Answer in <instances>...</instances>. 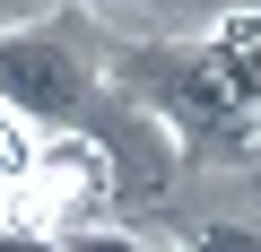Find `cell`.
I'll list each match as a JSON object with an SVG mask.
<instances>
[{"label": "cell", "instance_id": "1", "mask_svg": "<svg viewBox=\"0 0 261 252\" xmlns=\"http://www.w3.org/2000/svg\"><path fill=\"white\" fill-rule=\"evenodd\" d=\"M252 26L235 35H200V44H157L130 61V87L157 122L200 148V157H235V165H261V61L244 52Z\"/></svg>", "mask_w": 261, "mask_h": 252}, {"label": "cell", "instance_id": "2", "mask_svg": "<svg viewBox=\"0 0 261 252\" xmlns=\"http://www.w3.org/2000/svg\"><path fill=\"white\" fill-rule=\"evenodd\" d=\"M87 61L61 26H0V104L27 113L35 131H79L87 122Z\"/></svg>", "mask_w": 261, "mask_h": 252}, {"label": "cell", "instance_id": "3", "mask_svg": "<svg viewBox=\"0 0 261 252\" xmlns=\"http://www.w3.org/2000/svg\"><path fill=\"white\" fill-rule=\"evenodd\" d=\"M44 209H96L113 191V165H105V139H79V131H53L44 139V165L27 183Z\"/></svg>", "mask_w": 261, "mask_h": 252}, {"label": "cell", "instance_id": "4", "mask_svg": "<svg viewBox=\"0 0 261 252\" xmlns=\"http://www.w3.org/2000/svg\"><path fill=\"white\" fill-rule=\"evenodd\" d=\"M44 139H53V131H35L27 113H9V104H0V191H9V183L27 191V183H35V165H44Z\"/></svg>", "mask_w": 261, "mask_h": 252}, {"label": "cell", "instance_id": "5", "mask_svg": "<svg viewBox=\"0 0 261 252\" xmlns=\"http://www.w3.org/2000/svg\"><path fill=\"white\" fill-rule=\"evenodd\" d=\"M183 252H261V226L252 217H200L183 235Z\"/></svg>", "mask_w": 261, "mask_h": 252}, {"label": "cell", "instance_id": "6", "mask_svg": "<svg viewBox=\"0 0 261 252\" xmlns=\"http://www.w3.org/2000/svg\"><path fill=\"white\" fill-rule=\"evenodd\" d=\"M61 243H70V252H166V243H148V235H122V226H87V217H70V226H61Z\"/></svg>", "mask_w": 261, "mask_h": 252}, {"label": "cell", "instance_id": "7", "mask_svg": "<svg viewBox=\"0 0 261 252\" xmlns=\"http://www.w3.org/2000/svg\"><path fill=\"white\" fill-rule=\"evenodd\" d=\"M0 252H70V243H61V226H44V217H18V209H9V217H0Z\"/></svg>", "mask_w": 261, "mask_h": 252}, {"label": "cell", "instance_id": "8", "mask_svg": "<svg viewBox=\"0 0 261 252\" xmlns=\"http://www.w3.org/2000/svg\"><path fill=\"white\" fill-rule=\"evenodd\" d=\"M0 217H9V191H0Z\"/></svg>", "mask_w": 261, "mask_h": 252}]
</instances>
